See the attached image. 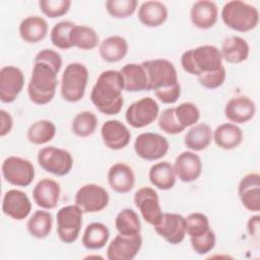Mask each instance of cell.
Returning a JSON list of instances; mask_svg holds the SVG:
<instances>
[{
    "label": "cell",
    "instance_id": "6da1fadb",
    "mask_svg": "<svg viewBox=\"0 0 260 260\" xmlns=\"http://www.w3.org/2000/svg\"><path fill=\"white\" fill-rule=\"evenodd\" d=\"M61 67L62 58L55 50L45 49L36 55L27 84V94L34 104L45 106L52 102L56 93L58 73Z\"/></svg>",
    "mask_w": 260,
    "mask_h": 260
},
{
    "label": "cell",
    "instance_id": "7a4b0ae2",
    "mask_svg": "<svg viewBox=\"0 0 260 260\" xmlns=\"http://www.w3.org/2000/svg\"><path fill=\"white\" fill-rule=\"evenodd\" d=\"M141 64L148 77L149 90H153L162 104H175L181 95V85L174 64L167 59H152Z\"/></svg>",
    "mask_w": 260,
    "mask_h": 260
},
{
    "label": "cell",
    "instance_id": "3957f363",
    "mask_svg": "<svg viewBox=\"0 0 260 260\" xmlns=\"http://www.w3.org/2000/svg\"><path fill=\"white\" fill-rule=\"evenodd\" d=\"M123 77L118 70L103 71L90 91V101L99 112L113 116L122 110L124 99Z\"/></svg>",
    "mask_w": 260,
    "mask_h": 260
},
{
    "label": "cell",
    "instance_id": "277c9868",
    "mask_svg": "<svg viewBox=\"0 0 260 260\" xmlns=\"http://www.w3.org/2000/svg\"><path fill=\"white\" fill-rule=\"evenodd\" d=\"M219 49L213 45H203L185 51L181 56V65L184 71L193 76L216 71L222 65Z\"/></svg>",
    "mask_w": 260,
    "mask_h": 260
},
{
    "label": "cell",
    "instance_id": "5b68a950",
    "mask_svg": "<svg viewBox=\"0 0 260 260\" xmlns=\"http://www.w3.org/2000/svg\"><path fill=\"white\" fill-rule=\"evenodd\" d=\"M220 17L223 23L233 30L247 32L259 23L258 9L242 0H232L224 3Z\"/></svg>",
    "mask_w": 260,
    "mask_h": 260
},
{
    "label": "cell",
    "instance_id": "8992f818",
    "mask_svg": "<svg viewBox=\"0 0 260 260\" xmlns=\"http://www.w3.org/2000/svg\"><path fill=\"white\" fill-rule=\"evenodd\" d=\"M89 78L88 69L79 62L68 64L61 76L60 92L64 101L77 103L84 96Z\"/></svg>",
    "mask_w": 260,
    "mask_h": 260
},
{
    "label": "cell",
    "instance_id": "52a82bcc",
    "mask_svg": "<svg viewBox=\"0 0 260 260\" xmlns=\"http://www.w3.org/2000/svg\"><path fill=\"white\" fill-rule=\"evenodd\" d=\"M82 216L83 211L76 204L63 206L57 211V235L62 243L76 242L82 226Z\"/></svg>",
    "mask_w": 260,
    "mask_h": 260
},
{
    "label": "cell",
    "instance_id": "ba28073f",
    "mask_svg": "<svg viewBox=\"0 0 260 260\" xmlns=\"http://www.w3.org/2000/svg\"><path fill=\"white\" fill-rule=\"evenodd\" d=\"M39 166L52 175L63 177L70 173L73 168V157L71 153L56 146L43 147L37 155Z\"/></svg>",
    "mask_w": 260,
    "mask_h": 260
},
{
    "label": "cell",
    "instance_id": "9c48e42d",
    "mask_svg": "<svg viewBox=\"0 0 260 260\" xmlns=\"http://www.w3.org/2000/svg\"><path fill=\"white\" fill-rule=\"evenodd\" d=\"M1 171L5 181L16 187L29 186L36 176L32 162L16 155L6 157L2 162Z\"/></svg>",
    "mask_w": 260,
    "mask_h": 260
},
{
    "label": "cell",
    "instance_id": "30bf717a",
    "mask_svg": "<svg viewBox=\"0 0 260 260\" xmlns=\"http://www.w3.org/2000/svg\"><path fill=\"white\" fill-rule=\"evenodd\" d=\"M133 147L137 156L153 161L166 156L170 148V143L165 136L158 133L143 132L136 136Z\"/></svg>",
    "mask_w": 260,
    "mask_h": 260
},
{
    "label": "cell",
    "instance_id": "8fae6325",
    "mask_svg": "<svg viewBox=\"0 0 260 260\" xmlns=\"http://www.w3.org/2000/svg\"><path fill=\"white\" fill-rule=\"evenodd\" d=\"M159 115V106L157 102L145 96L133 102L126 110V122L133 128H144L152 124Z\"/></svg>",
    "mask_w": 260,
    "mask_h": 260
},
{
    "label": "cell",
    "instance_id": "7c38bea8",
    "mask_svg": "<svg viewBox=\"0 0 260 260\" xmlns=\"http://www.w3.org/2000/svg\"><path fill=\"white\" fill-rule=\"evenodd\" d=\"M110 201L107 190L98 184H85L75 193L74 203L83 213H95L104 210Z\"/></svg>",
    "mask_w": 260,
    "mask_h": 260
},
{
    "label": "cell",
    "instance_id": "4fadbf2b",
    "mask_svg": "<svg viewBox=\"0 0 260 260\" xmlns=\"http://www.w3.org/2000/svg\"><path fill=\"white\" fill-rule=\"evenodd\" d=\"M136 208L139 210L142 218L150 225L154 226L162 216V210L159 204L157 192L151 187L139 188L133 198Z\"/></svg>",
    "mask_w": 260,
    "mask_h": 260
},
{
    "label": "cell",
    "instance_id": "5bb4252c",
    "mask_svg": "<svg viewBox=\"0 0 260 260\" xmlns=\"http://www.w3.org/2000/svg\"><path fill=\"white\" fill-rule=\"evenodd\" d=\"M153 229L158 236L171 245L182 243L187 235L185 217L174 212H164L160 220Z\"/></svg>",
    "mask_w": 260,
    "mask_h": 260
},
{
    "label": "cell",
    "instance_id": "9a60e30c",
    "mask_svg": "<svg viewBox=\"0 0 260 260\" xmlns=\"http://www.w3.org/2000/svg\"><path fill=\"white\" fill-rule=\"evenodd\" d=\"M23 72L16 66H4L0 70V101L4 104L13 103L24 86Z\"/></svg>",
    "mask_w": 260,
    "mask_h": 260
},
{
    "label": "cell",
    "instance_id": "2e32d148",
    "mask_svg": "<svg viewBox=\"0 0 260 260\" xmlns=\"http://www.w3.org/2000/svg\"><path fill=\"white\" fill-rule=\"evenodd\" d=\"M141 247L140 234L134 236L118 234L108 245L107 258L109 260H132L137 256Z\"/></svg>",
    "mask_w": 260,
    "mask_h": 260
},
{
    "label": "cell",
    "instance_id": "e0dca14e",
    "mask_svg": "<svg viewBox=\"0 0 260 260\" xmlns=\"http://www.w3.org/2000/svg\"><path fill=\"white\" fill-rule=\"evenodd\" d=\"M2 211L12 219L23 220L31 211L30 199L23 191L10 189L3 196Z\"/></svg>",
    "mask_w": 260,
    "mask_h": 260
},
{
    "label": "cell",
    "instance_id": "ac0fdd59",
    "mask_svg": "<svg viewBox=\"0 0 260 260\" xmlns=\"http://www.w3.org/2000/svg\"><path fill=\"white\" fill-rule=\"evenodd\" d=\"M101 136L104 144L112 150L125 148L131 139L128 127L119 120H108L101 128Z\"/></svg>",
    "mask_w": 260,
    "mask_h": 260
},
{
    "label": "cell",
    "instance_id": "d6986e66",
    "mask_svg": "<svg viewBox=\"0 0 260 260\" xmlns=\"http://www.w3.org/2000/svg\"><path fill=\"white\" fill-rule=\"evenodd\" d=\"M177 178L184 183L196 181L202 173V160L194 151L181 152L173 165Z\"/></svg>",
    "mask_w": 260,
    "mask_h": 260
},
{
    "label": "cell",
    "instance_id": "ffe728a7",
    "mask_svg": "<svg viewBox=\"0 0 260 260\" xmlns=\"http://www.w3.org/2000/svg\"><path fill=\"white\" fill-rule=\"evenodd\" d=\"M238 194L242 205L249 211L260 210V175L249 173L245 175L238 186Z\"/></svg>",
    "mask_w": 260,
    "mask_h": 260
},
{
    "label": "cell",
    "instance_id": "44dd1931",
    "mask_svg": "<svg viewBox=\"0 0 260 260\" xmlns=\"http://www.w3.org/2000/svg\"><path fill=\"white\" fill-rule=\"evenodd\" d=\"M256 114V105L253 100L247 95H238L232 98L224 107L225 118L234 124H244L254 118Z\"/></svg>",
    "mask_w": 260,
    "mask_h": 260
},
{
    "label": "cell",
    "instance_id": "7402d4cb",
    "mask_svg": "<svg viewBox=\"0 0 260 260\" xmlns=\"http://www.w3.org/2000/svg\"><path fill=\"white\" fill-rule=\"evenodd\" d=\"M61 194L60 184L49 178L40 180L32 189L35 203L43 209H53L57 206Z\"/></svg>",
    "mask_w": 260,
    "mask_h": 260
},
{
    "label": "cell",
    "instance_id": "603a6c76",
    "mask_svg": "<svg viewBox=\"0 0 260 260\" xmlns=\"http://www.w3.org/2000/svg\"><path fill=\"white\" fill-rule=\"evenodd\" d=\"M107 180L113 191L126 194L129 193L135 185V174L130 166L124 162H116L109 169Z\"/></svg>",
    "mask_w": 260,
    "mask_h": 260
},
{
    "label": "cell",
    "instance_id": "cb8c5ba5",
    "mask_svg": "<svg viewBox=\"0 0 260 260\" xmlns=\"http://www.w3.org/2000/svg\"><path fill=\"white\" fill-rule=\"evenodd\" d=\"M217 18L218 8L213 1H196L190 9V20L194 26L200 29L211 28L216 23Z\"/></svg>",
    "mask_w": 260,
    "mask_h": 260
},
{
    "label": "cell",
    "instance_id": "d4e9b609",
    "mask_svg": "<svg viewBox=\"0 0 260 260\" xmlns=\"http://www.w3.org/2000/svg\"><path fill=\"white\" fill-rule=\"evenodd\" d=\"M119 71L123 77L124 90L128 92L149 90L148 77L145 68L141 63L125 64Z\"/></svg>",
    "mask_w": 260,
    "mask_h": 260
},
{
    "label": "cell",
    "instance_id": "484cf974",
    "mask_svg": "<svg viewBox=\"0 0 260 260\" xmlns=\"http://www.w3.org/2000/svg\"><path fill=\"white\" fill-rule=\"evenodd\" d=\"M169 11L165 3L160 1H144L140 4L137 12L139 21L147 27H158L168 19Z\"/></svg>",
    "mask_w": 260,
    "mask_h": 260
},
{
    "label": "cell",
    "instance_id": "4316f807",
    "mask_svg": "<svg viewBox=\"0 0 260 260\" xmlns=\"http://www.w3.org/2000/svg\"><path fill=\"white\" fill-rule=\"evenodd\" d=\"M18 31L22 41L28 44H37L47 37L48 22L42 16L29 15L20 21Z\"/></svg>",
    "mask_w": 260,
    "mask_h": 260
},
{
    "label": "cell",
    "instance_id": "83f0119b",
    "mask_svg": "<svg viewBox=\"0 0 260 260\" xmlns=\"http://www.w3.org/2000/svg\"><path fill=\"white\" fill-rule=\"evenodd\" d=\"M244 134L242 129L234 123H223L212 131V140L217 147L224 150L237 148L243 141Z\"/></svg>",
    "mask_w": 260,
    "mask_h": 260
},
{
    "label": "cell",
    "instance_id": "f1b7e54d",
    "mask_svg": "<svg viewBox=\"0 0 260 260\" xmlns=\"http://www.w3.org/2000/svg\"><path fill=\"white\" fill-rule=\"evenodd\" d=\"M219 51L222 60L225 62L240 64L248 59L250 47L245 39L238 36H232L224 39Z\"/></svg>",
    "mask_w": 260,
    "mask_h": 260
},
{
    "label": "cell",
    "instance_id": "f546056e",
    "mask_svg": "<svg viewBox=\"0 0 260 260\" xmlns=\"http://www.w3.org/2000/svg\"><path fill=\"white\" fill-rule=\"evenodd\" d=\"M128 49L126 39L121 36H110L100 44L99 53L105 62L117 63L126 57Z\"/></svg>",
    "mask_w": 260,
    "mask_h": 260
},
{
    "label": "cell",
    "instance_id": "4dcf8cb0",
    "mask_svg": "<svg viewBox=\"0 0 260 260\" xmlns=\"http://www.w3.org/2000/svg\"><path fill=\"white\" fill-rule=\"evenodd\" d=\"M212 141V129L206 123H197L190 127L184 137L185 146L191 151H202Z\"/></svg>",
    "mask_w": 260,
    "mask_h": 260
},
{
    "label": "cell",
    "instance_id": "1f68e13d",
    "mask_svg": "<svg viewBox=\"0 0 260 260\" xmlns=\"http://www.w3.org/2000/svg\"><path fill=\"white\" fill-rule=\"evenodd\" d=\"M148 179L155 188L167 191L171 190L175 186L177 176L175 174L173 165L167 160H164L150 167Z\"/></svg>",
    "mask_w": 260,
    "mask_h": 260
},
{
    "label": "cell",
    "instance_id": "d6a6232c",
    "mask_svg": "<svg viewBox=\"0 0 260 260\" xmlns=\"http://www.w3.org/2000/svg\"><path fill=\"white\" fill-rule=\"evenodd\" d=\"M110 239V230L103 222H91L86 225L81 243L87 250H101Z\"/></svg>",
    "mask_w": 260,
    "mask_h": 260
},
{
    "label": "cell",
    "instance_id": "836d02e7",
    "mask_svg": "<svg viewBox=\"0 0 260 260\" xmlns=\"http://www.w3.org/2000/svg\"><path fill=\"white\" fill-rule=\"evenodd\" d=\"M53 226V216L47 209L36 210L26 222L28 234L36 239L42 240L47 238Z\"/></svg>",
    "mask_w": 260,
    "mask_h": 260
},
{
    "label": "cell",
    "instance_id": "e575fe53",
    "mask_svg": "<svg viewBox=\"0 0 260 260\" xmlns=\"http://www.w3.org/2000/svg\"><path fill=\"white\" fill-rule=\"evenodd\" d=\"M56 126L50 120L34 122L27 129L26 138L35 145H43L50 142L56 135Z\"/></svg>",
    "mask_w": 260,
    "mask_h": 260
},
{
    "label": "cell",
    "instance_id": "d590c367",
    "mask_svg": "<svg viewBox=\"0 0 260 260\" xmlns=\"http://www.w3.org/2000/svg\"><path fill=\"white\" fill-rule=\"evenodd\" d=\"M71 43L73 47L82 51H89L98 47L100 38L98 32L90 26L75 23L71 30Z\"/></svg>",
    "mask_w": 260,
    "mask_h": 260
},
{
    "label": "cell",
    "instance_id": "8d00e7d4",
    "mask_svg": "<svg viewBox=\"0 0 260 260\" xmlns=\"http://www.w3.org/2000/svg\"><path fill=\"white\" fill-rule=\"evenodd\" d=\"M115 228L118 234L125 236L140 234L141 223L138 214L131 208H124L120 210L115 218Z\"/></svg>",
    "mask_w": 260,
    "mask_h": 260
},
{
    "label": "cell",
    "instance_id": "74e56055",
    "mask_svg": "<svg viewBox=\"0 0 260 260\" xmlns=\"http://www.w3.org/2000/svg\"><path fill=\"white\" fill-rule=\"evenodd\" d=\"M98 127V118L95 114L89 111H82L78 113L72 120V132L80 138L91 136Z\"/></svg>",
    "mask_w": 260,
    "mask_h": 260
},
{
    "label": "cell",
    "instance_id": "f35d334b",
    "mask_svg": "<svg viewBox=\"0 0 260 260\" xmlns=\"http://www.w3.org/2000/svg\"><path fill=\"white\" fill-rule=\"evenodd\" d=\"M75 23L68 20H62L54 24L50 32V40L54 47L60 50H68L72 48L71 30Z\"/></svg>",
    "mask_w": 260,
    "mask_h": 260
},
{
    "label": "cell",
    "instance_id": "ab89813d",
    "mask_svg": "<svg viewBox=\"0 0 260 260\" xmlns=\"http://www.w3.org/2000/svg\"><path fill=\"white\" fill-rule=\"evenodd\" d=\"M174 109L176 119L179 125L184 129L197 124L200 119V110L194 103L185 102Z\"/></svg>",
    "mask_w": 260,
    "mask_h": 260
},
{
    "label": "cell",
    "instance_id": "60d3db41",
    "mask_svg": "<svg viewBox=\"0 0 260 260\" xmlns=\"http://www.w3.org/2000/svg\"><path fill=\"white\" fill-rule=\"evenodd\" d=\"M107 12L114 18L124 19L134 14L137 9V0H107L105 3Z\"/></svg>",
    "mask_w": 260,
    "mask_h": 260
},
{
    "label": "cell",
    "instance_id": "b9f144b4",
    "mask_svg": "<svg viewBox=\"0 0 260 260\" xmlns=\"http://www.w3.org/2000/svg\"><path fill=\"white\" fill-rule=\"evenodd\" d=\"M185 222L186 234L190 238L198 237L210 229L208 217L201 212L190 213L187 217H185Z\"/></svg>",
    "mask_w": 260,
    "mask_h": 260
},
{
    "label": "cell",
    "instance_id": "7bdbcfd3",
    "mask_svg": "<svg viewBox=\"0 0 260 260\" xmlns=\"http://www.w3.org/2000/svg\"><path fill=\"white\" fill-rule=\"evenodd\" d=\"M71 6L70 0H40V10L49 18H58L65 15Z\"/></svg>",
    "mask_w": 260,
    "mask_h": 260
},
{
    "label": "cell",
    "instance_id": "ee69618b",
    "mask_svg": "<svg viewBox=\"0 0 260 260\" xmlns=\"http://www.w3.org/2000/svg\"><path fill=\"white\" fill-rule=\"evenodd\" d=\"M157 124L160 130L170 135H177L182 133L185 129L181 127L175 116V109L168 108L165 109L157 118Z\"/></svg>",
    "mask_w": 260,
    "mask_h": 260
},
{
    "label": "cell",
    "instance_id": "f6af8a7d",
    "mask_svg": "<svg viewBox=\"0 0 260 260\" xmlns=\"http://www.w3.org/2000/svg\"><path fill=\"white\" fill-rule=\"evenodd\" d=\"M190 243H191V247L195 253H197L199 255H205V254L211 252L213 250V248L215 247L216 236H215L214 232L211 229H209L206 233H204L198 237L190 238Z\"/></svg>",
    "mask_w": 260,
    "mask_h": 260
},
{
    "label": "cell",
    "instance_id": "bcb514c9",
    "mask_svg": "<svg viewBox=\"0 0 260 260\" xmlns=\"http://www.w3.org/2000/svg\"><path fill=\"white\" fill-rule=\"evenodd\" d=\"M226 77V71L224 66H222L220 69L208 73L201 74L197 77L198 82L200 85L207 89H215L221 86L225 80Z\"/></svg>",
    "mask_w": 260,
    "mask_h": 260
},
{
    "label": "cell",
    "instance_id": "7dc6e473",
    "mask_svg": "<svg viewBox=\"0 0 260 260\" xmlns=\"http://www.w3.org/2000/svg\"><path fill=\"white\" fill-rule=\"evenodd\" d=\"M0 120H1V128H0V136L4 137L8 135L13 128V118L7 111L1 109L0 110Z\"/></svg>",
    "mask_w": 260,
    "mask_h": 260
},
{
    "label": "cell",
    "instance_id": "c3c4849f",
    "mask_svg": "<svg viewBox=\"0 0 260 260\" xmlns=\"http://www.w3.org/2000/svg\"><path fill=\"white\" fill-rule=\"evenodd\" d=\"M260 217L258 214L251 216L248 219L247 222V231L249 233V235L251 236V238H253L254 240H256L258 242L259 240V234H260V221H259Z\"/></svg>",
    "mask_w": 260,
    "mask_h": 260
}]
</instances>
